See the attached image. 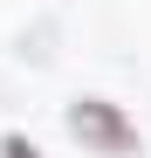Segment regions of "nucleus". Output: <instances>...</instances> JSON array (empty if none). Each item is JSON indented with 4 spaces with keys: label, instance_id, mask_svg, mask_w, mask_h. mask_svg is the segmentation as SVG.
<instances>
[{
    "label": "nucleus",
    "instance_id": "obj_1",
    "mask_svg": "<svg viewBox=\"0 0 151 158\" xmlns=\"http://www.w3.org/2000/svg\"><path fill=\"white\" fill-rule=\"evenodd\" d=\"M69 131H76V144H89V151H131L137 144L131 117H124L117 103H103V96H76L69 103Z\"/></svg>",
    "mask_w": 151,
    "mask_h": 158
},
{
    "label": "nucleus",
    "instance_id": "obj_2",
    "mask_svg": "<svg viewBox=\"0 0 151 158\" xmlns=\"http://www.w3.org/2000/svg\"><path fill=\"white\" fill-rule=\"evenodd\" d=\"M0 158H35V144L28 138H0Z\"/></svg>",
    "mask_w": 151,
    "mask_h": 158
}]
</instances>
